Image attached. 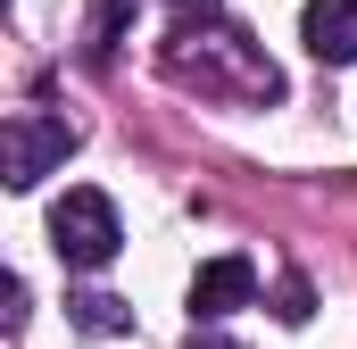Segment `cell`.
<instances>
[{"instance_id": "cell-7", "label": "cell", "mask_w": 357, "mask_h": 349, "mask_svg": "<svg viewBox=\"0 0 357 349\" xmlns=\"http://www.w3.org/2000/svg\"><path fill=\"white\" fill-rule=\"evenodd\" d=\"M191 349H241V341H225V333H199V341H191Z\"/></svg>"}, {"instance_id": "cell-8", "label": "cell", "mask_w": 357, "mask_h": 349, "mask_svg": "<svg viewBox=\"0 0 357 349\" xmlns=\"http://www.w3.org/2000/svg\"><path fill=\"white\" fill-rule=\"evenodd\" d=\"M175 8H199V17H208V8H216V0H175Z\"/></svg>"}, {"instance_id": "cell-3", "label": "cell", "mask_w": 357, "mask_h": 349, "mask_svg": "<svg viewBox=\"0 0 357 349\" xmlns=\"http://www.w3.org/2000/svg\"><path fill=\"white\" fill-rule=\"evenodd\" d=\"M258 299V266L250 258H208L191 274V325H225L233 308H250Z\"/></svg>"}, {"instance_id": "cell-2", "label": "cell", "mask_w": 357, "mask_h": 349, "mask_svg": "<svg viewBox=\"0 0 357 349\" xmlns=\"http://www.w3.org/2000/svg\"><path fill=\"white\" fill-rule=\"evenodd\" d=\"M67 150H75V125H67V117L17 108V117L0 125V183H8V191H33L50 167H67Z\"/></svg>"}, {"instance_id": "cell-6", "label": "cell", "mask_w": 357, "mask_h": 349, "mask_svg": "<svg viewBox=\"0 0 357 349\" xmlns=\"http://www.w3.org/2000/svg\"><path fill=\"white\" fill-rule=\"evenodd\" d=\"M274 316H282V325H307V316H316V291H307L299 274H282V291H274Z\"/></svg>"}, {"instance_id": "cell-1", "label": "cell", "mask_w": 357, "mask_h": 349, "mask_svg": "<svg viewBox=\"0 0 357 349\" xmlns=\"http://www.w3.org/2000/svg\"><path fill=\"white\" fill-rule=\"evenodd\" d=\"M50 250H59V266H75V274H100V266L125 250L116 200L91 191V183H75L67 200H50Z\"/></svg>"}, {"instance_id": "cell-4", "label": "cell", "mask_w": 357, "mask_h": 349, "mask_svg": "<svg viewBox=\"0 0 357 349\" xmlns=\"http://www.w3.org/2000/svg\"><path fill=\"white\" fill-rule=\"evenodd\" d=\"M299 42H307L324 67H349L357 59V0H307V8H299Z\"/></svg>"}, {"instance_id": "cell-5", "label": "cell", "mask_w": 357, "mask_h": 349, "mask_svg": "<svg viewBox=\"0 0 357 349\" xmlns=\"http://www.w3.org/2000/svg\"><path fill=\"white\" fill-rule=\"evenodd\" d=\"M75 308V325H84L91 341H116V333H133V308L125 299H108V291H84V299H67Z\"/></svg>"}]
</instances>
